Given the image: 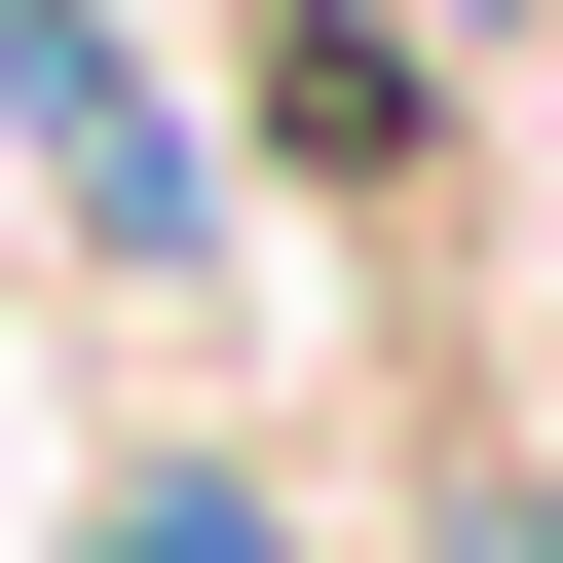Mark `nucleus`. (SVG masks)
Here are the masks:
<instances>
[]
</instances>
